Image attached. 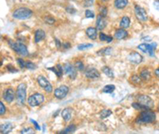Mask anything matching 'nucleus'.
<instances>
[{
    "label": "nucleus",
    "mask_w": 159,
    "mask_h": 134,
    "mask_svg": "<svg viewBox=\"0 0 159 134\" xmlns=\"http://www.w3.org/2000/svg\"><path fill=\"white\" fill-rule=\"evenodd\" d=\"M65 10H66L67 13H69V14H73L77 12V10H76L74 7H73V6H69V7H66Z\"/></svg>",
    "instance_id": "37998d69"
},
{
    "label": "nucleus",
    "mask_w": 159,
    "mask_h": 134,
    "mask_svg": "<svg viewBox=\"0 0 159 134\" xmlns=\"http://www.w3.org/2000/svg\"><path fill=\"white\" fill-rule=\"evenodd\" d=\"M45 37V33L42 30H38L35 31L34 34V42L35 43H38L44 40Z\"/></svg>",
    "instance_id": "6ab92c4d"
},
{
    "label": "nucleus",
    "mask_w": 159,
    "mask_h": 134,
    "mask_svg": "<svg viewBox=\"0 0 159 134\" xmlns=\"http://www.w3.org/2000/svg\"><path fill=\"white\" fill-rule=\"evenodd\" d=\"M156 120V114L150 109L143 110L136 119L137 124H150Z\"/></svg>",
    "instance_id": "f257e3e1"
},
{
    "label": "nucleus",
    "mask_w": 159,
    "mask_h": 134,
    "mask_svg": "<svg viewBox=\"0 0 159 134\" xmlns=\"http://www.w3.org/2000/svg\"><path fill=\"white\" fill-rule=\"evenodd\" d=\"M17 63H18V64L19 65V67H20L21 68H26V62H25L24 60H22V58L17 59Z\"/></svg>",
    "instance_id": "79ce46f5"
},
{
    "label": "nucleus",
    "mask_w": 159,
    "mask_h": 134,
    "mask_svg": "<svg viewBox=\"0 0 159 134\" xmlns=\"http://www.w3.org/2000/svg\"><path fill=\"white\" fill-rule=\"evenodd\" d=\"M114 4H115V8L116 9H118V10H123L128 4V0H115Z\"/></svg>",
    "instance_id": "aec40b11"
},
{
    "label": "nucleus",
    "mask_w": 159,
    "mask_h": 134,
    "mask_svg": "<svg viewBox=\"0 0 159 134\" xmlns=\"http://www.w3.org/2000/svg\"><path fill=\"white\" fill-rule=\"evenodd\" d=\"M6 69H7V71H8L9 72H10V73H17V72H18V69H16L14 66L10 65V64L6 66Z\"/></svg>",
    "instance_id": "a19ab883"
},
{
    "label": "nucleus",
    "mask_w": 159,
    "mask_h": 134,
    "mask_svg": "<svg viewBox=\"0 0 159 134\" xmlns=\"http://www.w3.org/2000/svg\"><path fill=\"white\" fill-rule=\"evenodd\" d=\"M15 95H16V93H15L13 88H7V89L4 90L2 96H3L4 100L7 103H11L14 100Z\"/></svg>",
    "instance_id": "f8f14e48"
},
{
    "label": "nucleus",
    "mask_w": 159,
    "mask_h": 134,
    "mask_svg": "<svg viewBox=\"0 0 159 134\" xmlns=\"http://www.w3.org/2000/svg\"><path fill=\"white\" fill-rule=\"evenodd\" d=\"M107 25V22L105 21V18L101 15H98L96 21V29L98 30H103Z\"/></svg>",
    "instance_id": "f3484780"
},
{
    "label": "nucleus",
    "mask_w": 159,
    "mask_h": 134,
    "mask_svg": "<svg viewBox=\"0 0 159 134\" xmlns=\"http://www.w3.org/2000/svg\"><path fill=\"white\" fill-rule=\"evenodd\" d=\"M99 40L101 41H105L107 43H111L113 41V37L111 36H108L107 34H103V33H100L99 34Z\"/></svg>",
    "instance_id": "393cba45"
},
{
    "label": "nucleus",
    "mask_w": 159,
    "mask_h": 134,
    "mask_svg": "<svg viewBox=\"0 0 159 134\" xmlns=\"http://www.w3.org/2000/svg\"><path fill=\"white\" fill-rule=\"evenodd\" d=\"M45 101V97L41 93H35L32 94L31 96L29 97L28 98V104L32 107L38 106L41 104H42Z\"/></svg>",
    "instance_id": "39448f33"
},
{
    "label": "nucleus",
    "mask_w": 159,
    "mask_h": 134,
    "mask_svg": "<svg viewBox=\"0 0 159 134\" xmlns=\"http://www.w3.org/2000/svg\"><path fill=\"white\" fill-rule=\"evenodd\" d=\"M45 22H46L47 24L52 25V24H54L55 19L51 16H46L45 18Z\"/></svg>",
    "instance_id": "4c0bfd02"
},
{
    "label": "nucleus",
    "mask_w": 159,
    "mask_h": 134,
    "mask_svg": "<svg viewBox=\"0 0 159 134\" xmlns=\"http://www.w3.org/2000/svg\"><path fill=\"white\" fill-rule=\"evenodd\" d=\"M21 133H23V134H26V133H34V131L33 129L32 128H30V127H28V128H24L22 129L21 130Z\"/></svg>",
    "instance_id": "e433bc0d"
},
{
    "label": "nucleus",
    "mask_w": 159,
    "mask_h": 134,
    "mask_svg": "<svg viewBox=\"0 0 159 134\" xmlns=\"http://www.w3.org/2000/svg\"><path fill=\"white\" fill-rule=\"evenodd\" d=\"M26 68L29 70H34L37 68V66L36 64H34L31 61H27V62H26Z\"/></svg>",
    "instance_id": "c9c22d12"
},
{
    "label": "nucleus",
    "mask_w": 159,
    "mask_h": 134,
    "mask_svg": "<svg viewBox=\"0 0 159 134\" xmlns=\"http://www.w3.org/2000/svg\"><path fill=\"white\" fill-rule=\"evenodd\" d=\"M142 80L143 79H141V77H139L137 75H134V76H132L131 77V83L133 84H135V85H138V84L140 83Z\"/></svg>",
    "instance_id": "c756f323"
},
{
    "label": "nucleus",
    "mask_w": 159,
    "mask_h": 134,
    "mask_svg": "<svg viewBox=\"0 0 159 134\" xmlns=\"http://www.w3.org/2000/svg\"><path fill=\"white\" fill-rule=\"evenodd\" d=\"M136 99L139 103H140L142 106H145L146 109L153 108L154 106V102L152 100V98L145 94H139L136 97Z\"/></svg>",
    "instance_id": "423d86ee"
},
{
    "label": "nucleus",
    "mask_w": 159,
    "mask_h": 134,
    "mask_svg": "<svg viewBox=\"0 0 159 134\" xmlns=\"http://www.w3.org/2000/svg\"><path fill=\"white\" fill-rule=\"evenodd\" d=\"M63 47L65 48V49H67V48H69L71 47V44H69V42H65V43H64L63 44Z\"/></svg>",
    "instance_id": "8fccbe9b"
},
{
    "label": "nucleus",
    "mask_w": 159,
    "mask_h": 134,
    "mask_svg": "<svg viewBox=\"0 0 159 134\" xmlns=\"http://www.w3.org/2000/svg\"><path fill=\"white\" fill-rule=\"evenodd\" d=\"M33 11L30 9L26 7H20L14 10L13 12V18L18 20H25L28 19L32 16Z\"/></svg>",
    "instance_id": "f03ea898"
},
{
    "label": "nucleus",
    "mask_w": 159,
    "mask_h": 134,
    "mask_svg": "<svg viewBox=\"0 0 159 134\" xmlns=\"http://www.w3.org/2000/svg\"><path fill=\"white\" fill-rule=\"evenodd\" d=\"M47 69L49 71H52V72L57 76V78H60V77L62 76L63 72H64V69H63V68L61 67V65H60V64H56V66L52 67V68H47Z\"/></svg>",
    "instance_id": "dca6fc26"
},
{
    "label": "nucleus",
    "mask_w": 159,
    "mask_h": 134,
    "mask_svg": "<svg viewBox=\"0 0 159 134\" xmlns=\"http://www.w3.org/2000/svg\"><path fill=\"white\" fill-rule=\"evenodd\" d=\"M59 112H60V110H57L56 111V112L54 113V114H53V115H52V116H53V118H56V116H57V114H59Z\"/></svg>",
    "instance_id": "603ef678"
},
{
    "label": "nucleus",
    "mask_w": 159,
    "mask_h": 134,
    "mask_svg": "<svg viewBox=\"0 0 159 134\" xmlns=\"http://www.w3.org/2000/svg\"><path fill=\"white\" fill-rule=\"evenodd\" d=\"M138 48L139 50H141L142 52L147 53L148 52V48H149V44H141L138 45Z\"/></svg>",
    "instance_id": "473e14b6"
},
{
    "label": "nucleus",
    "mask_w": 159,
    "mask_h": 134,
    "mask_svg": "<svg viewBox=\"0 0 159 134\" xmlns=\"http://www.w3.org/2000/svg\"><path fill=\"white\" fill-rule=\"evenodd\" d=\"M75 130H76V125H70L63 131L60 132V133H71V132H75Z\"/></svg>",
    "instance_id": "c85d7f7f"
},
{
    "label": "nucleus",
    "mask_w": 159,
    "mask_h": 134,
    "mask_svg": "<svg viewBox=\"0 0 159 134\" xmlns=\"http://www.w3.org/2000/svg\"><path fill=\"white\" fill-rule=\"evenodd\" d=\"M107 7H105V6L101 7L100 10H99V15H101V16H103V17H104V18H106V16H107Z\"/></svg>",
    "instance_id": "58836bf2"
},
{
    "label": "nucleus",
    "mask_w": 159,
    "mask_h": 134,
    "mask_svg": "<svg viewBox=\"0 0 159 134\" xmlns=\"http://www.w3.org/2000/svg\"><path fill=\"white\" fill-rule=\"evenodd\" d=\"M111 114H112V112H111V110H107V109L106 110H103L100 112V118L102 119H104V118H108Z\"/></svg>",
    "instance_id": "7c9ffc66"
},
{
    "label": "nucleus",
    "mask_w": 159,
    "mask_h": 134,
    "mask_svg": "<svg viewBox=\"0 0 159 134\" xmlns=\"http://www.w3.org/2000/svg\"><path fill=\"white\" fill-rule=\"evenodd\" d=\"M101 1H102V2H107L108 0H101Z\"/></svg>",
    "instance_id": "864d4df0"
},
{
    "label": "nucleus",
    "mask_w": 159,
    "mask_h": 134,
    "mask_svg": "<svg viewBox=\"0 0 159 134\" xmlns=\"http://www.w3.org/2000/svg\"><path fill=\"white\" fill-rule=\"evenodd\" d=\"M93 2H94V0H85V2H84V6L89 7V6H92Z\"/></svg>",
    "instance_id": "a18cd8bd"
},
{
    "label": "nucleus",
    "mask_w": 159,
    "mask_h": 134,
    "mask_svg": "<svg viewBox=\"0 0 159 134\" xmlns=\"http://www.w3.org/2000/svg\"><path fill=\"white\" fill-rule=\"evenodd\" d=\"M5 113H6V107L3 105L2 102H0V114H1V116L4 115Z\"/></svg>",
    "instance_id": "c03bdc74"
},
{
    "label": "nucleus",
    "mask_w": 159,
    "mask_h": 134,
    "mask_svg": "<svg viewBox=\"0 0 159 134\" xmlns=\"http://www.w3.org/2000/svg\"><path fill=\"white\" fill-rule=\"evenodd\" d=\"M154 74L155 76H157V78H159V68H157V69L154 71Z\"/></svg>",
    "instance_id": "3c124183"
},
{
    "label": "nucleus",
    "mask_w": 159,
    "mask_h": 134,
    "mask_svg": "<svg viewBox=\"0 0 159 134\" xmlns=\"http://www.w3.org/2000/svg\"><path fill=\"white\" fill-rule=\"evenodd\" d=\"M85 17L88 18H95L94 12H92V11L90 10H85Z\"/></svg>",
    "instance_id": "ea45409f"
},
{
    "label": "nucleus",
    "mask_w": 159,
    "mask_h": 134,
    "mask_svg": "<svg viewBox=\"0 0 159 134\" xmlns=\"http://www.w3.org/2000/svg\"><path fill=\"white\" fill-rule=\"evenodd\" d=\"M130 23H131V19L127 16H124L121 19L119 26L122 29H127L130 26Z\"/></svg>",
    "instance_id": "4be33fe9"
},
{
    "label": "nucleus",
    "mask_w": 159,
    "mask_h": 134,
    "mask_svg": "<svg viewBox=\"0 0 159 134\" xmlns=\"http://www.w3.org/2000/svg\"><path fill=\"white\" fill-rule=\"evenodd\" d=\"M74 66L75 68H77V70L78 71H83L85 69V65H84L82 61H80V60H78V61L75 63Z\"/></svg>",
    "instance_id": "72a5a7b5"
},
{
    "label": "nucleus",
    "mask_w": 159,
    "mask_h": 134,
    "mask_svg": "<svg viewBox=\"0 0 159 134\" xmlns=\"http://www.w3.org/2000/svg\"><path fill=\"white\" fill-rule=\"evenodd\" d=\"M30 122H32V123H33V125H34V126L35 129H37V130H41L40 125H39L38 123V122H37L36 121L33 120V119H30Z\"/></svg>",
    "instance_id": "49530a36"
},
{
    "label": "nucleus",
    "mask_w": 159,
    "mask_h": 134,
    "mask_svg": "<svg viewBox=\"0 0 159 134\" xmlns=\"http://www.w3.org/2000/svg\"><path fill=\"white\" fill-rule=\"evenodd\" d=\"M69 90V88L65 85H61L54 90V96L57 99H63L66 97Z\"/></svg>",
    "instance_id": "9d476101"
},
{
    "label": "nucleus",
    "mask_w": 159,
    "mask_h": 134,
    "mask_svg": "<svg viewBox=\"0 0 159 134\" xmlns=\"http://www.w3.org/2000/svg\"><path fill=\"white\" fill-rule=\"evenodd\" d=\"M128 36V33H127V30H125V29H119L118 30H116L115 33V38L116 40H123L127 38Z\"/></svg>",
    "instance_id": "4468645a"
},
{
    "label": "nucleus",
    "mask_w": 159,
    "mask_h": 134,
    "mask_svg": "<svg viewBox=\"0 0 159 134\" xmlns=\"http://www.w3.org/2000/svg\"><path fill=\"white\" fill-rule=\"evenodd\" d=\"M63 69H64V72L65 74L69 76L71 79H75L76 77H77V68H75V66H73V64H69V63H67L64 65L63 67Z\"/></svg>",
    "instance_id": "6e6552de"
},
{
    "label": "nucleus",
    "mask_w": 159,
    "mask_h": 134,
    "mask_svg": "<svg viewBox=\"0 0 159 134\" xmlns=\"http://www.w3.org/2000/svg\"><path fill=\"white\" fill-rule=\"evenodd\" d=\"M127 60H128V61L131 62V64H139L143 62V57L142 55L139 54V52H132L128 55V56H127Z\"/></svg>",
    "instance_id": "9b49d317"
},
{
    "label": "nucleus",
    "mask_w": 159,
    "mask_h": 134,
    "mask_svg": "<svg viewBox=\"0 0 159 134\" xmlns=\"http://www.w3.org/2000/svg\"><path fill=\"white\" fill-rule=\"evenodd\" d=\"M101 70H102V72H103L107 77H109V78H114V72H113V71L111 70L109 67L103 66Z\"/></svg>",
    "instance_id": "bb28decb"
},
{
    "label": "nucleus",
    "mask_w": 159,
    "mask_h": 134,
    "mask_svg": "<svg viewBox=\"0 0 159 134\" xmlns=\"http://www.w3.org/2000/svg\"><path fill=\"white\" fill-rule=\"evenodd\" d=\"M140 77H141V79L143 80L147 81V80H149L150 79V72L149 70H147V69H143L141 72Z\"/></svg>",
    "instance_id": "cd10ccee"
},
{
    "label": "nucleus",
    "mask_w": 159,
    "mask_h": 134,
    "mask_svg": "<svg viewBox=\"0 0 159 134\" xmlns=\"http://www.w3.org/2000/svg\"><path fill=\"white\" fill-rule=\"evenodd\" d=\"M93 47V44H79L77 48H78L79 50L83 51V50H86V49H89V48H92Z\"/></svg>",
    "instance_id": "2f4dec72"
},
{
    "label": "nucleus",
    "mask_w": 159,
    "mask_h": 134,
    "mask_svg": "<svg viewBox=\"0 0 159 134\" xmlns=\"http://www.w3.org/2000/svg\"><path fill=\"white\" fill-rule=\"evenodd\" d=\"M135 14L136 18H137L139 22H146L148 19V17H147V14L146 12L145 9H143L141 6H135Z\"/></svg>",
    "instance_id": "1a4fd4ad"
},
{
    "label": "nucleus",
    "mask_w": 159,
    "mask_h": 134,
    "mask_svg": "<svg viewBox=\"0 0 159 134\" xmlns=\"http://www.w3.org/2000/svg\"><path fill=\"white\" fill-rule=\"evenodd\" d=\"M8 43L10 44V46L11 47V48L16 52L17 54L20 55L22 56H28V49H27V48L24 44H22L21 42H14L11 40H9Z\"/></svg>",
    "instance_id": "7ed1b4c3"
},
{
    "label": "nucleus",
    "mask_w": 159,
    "mask_h": 134,
    "mask_svg": "<svg viewBox=\"0 0 159 134\" xmlns=\"http://www.w3.org/2000/svg\"><path fill=\"white\" fill-rule=\"evenodd\" d=\"M55 44H56V47L57 48H61V46H62V44H61V43H60V41L58 40V39H56V38H55Z\"/></svg>",
    "instance_id": "de8ad7c7"
},
{
    "label": "nucleus",
    "mask_w": 159,
    "mask_h": 134,
    "mask_svg": "<svg viewBox=\"0 0 159 134\" xmlns=\"http://www.w3.org/2000/svg\"><path fill=\"white\" fill-rule=\"evenodd\" d=\"M154 8L157 10H159V0H155L153 3Z\"/></svg>",
    "instance_id": "09e8293b"
},
{
    "label": "nucleus",
    "mask_w": 159,
    "mask_h": 134,
    "mask_svg": "<svg viewBox=\"0 0 159 134\" xmlns=\"http://www.w3.org/2000/svg\"><path fill=\"white\" fill-rule=\"evenodd\" d=\"M157 43H151V44H149V48H148V52L147 53L149 54L150 56H154V52L155 50H156V48H157Z\"/></svg>",
    "instance_id": "a878e982"
},
{
    "label": "nucleus",
    "mask_w": 159,
    "mask_h": 134,
    "mask_svg": "<svg viewBox=\"0 0 159 134\" xmlns=\"http://www.w3.org/2000/svg\"><path fill=\"white\" fill-rule=\"evenodd\" d=\"M38 80V83L39 86L41 87H42L47 93H51L52 91V86L51 85V83L48 81L45 76H39L37 79Z\"/></svg>",
    "instance_id": "0eeeda50"
},
{
    "label": "nucleus",
    "mask_w": 159,
    "mask_h": 134,
    "mask_svg": "<svg viewBox=\"0 0 159 134\" xmlns=\"http://www.w3.org/2000/svg\"><path fill=\"white\" fill-rule=\"evenodd\" d=\"M115 90V85H113V84H108V85H106V86L103 88L102 91H103V93H105V94H111Z\"/></svg>",
    "instance_id": "b1692460"
},
{
    "label": "nucleus",
    "mask_w": 159,
    "mask_h": 134,
    "mask_svg": "<svg viewBox=\"0 0 159 134\" xmlns=\"http://www.w3.org/2000/svg\"><path fill=\"white\" fill-rule=\"evenodd\" d=\"M85 75L87 78L90 79H99V76H100L99 71L94 68H88Z\"/></svg>",
    "instance_id": "ddd939ff"
},
{
    "label": "nucleus",
    "mask_w": 159,
    "mask_h": 134,
    "mask_svg": "<svg viewBox=\"0 0 159 134\" xmlns=\"http://www.w3.org/2000/svg\"><path fill=\"white\" fill-rule=\"evenodd\" d=\"M13 126L11 123L8 122V123H6V124L1 125V133H9V132L12 130Z\"/></svg>",
    "instance_id": "412c9836"
},
{
    "label": "nucleus",
    "mask_w": 159,
    "mask_h": 134,
    "mask_svg": "<svg viewBox=\"0 0 159 134\" xmlns=\"http://www.w3.org/2000/svg\"><path fill=\"white\" fill-rule=\"evenodd\" d=\"M26 85L25 83H21L18 85L16 90V99L19 105L23 106L26 99Z\"/></svg>",
    "instance_id": "20e7f679"
},
{
    "label": "nucleus",
    "mask_w": 159,
    "mask_h": 134,
    "mask_svg": "<svg viewBox=\"0 0 159 134\" xmlns=\"http://www.w3.org/2000/svg\"><path fill=\"white\" fill-rule=\"evenodd\" d=\"M97 30H98L94 27H89L86 30L87 36L89 37L91 40H96L97 38Z\"/></svg>",
    "instance_id": "a211bd4d"
},
{
    "label": "nucleus",
    "mask_w": 159,
    "mask_h": 134,
    "mask_svg": "<svg viewBox=\"0 0 159 134\" xmlns=\"http://www.w3.org/2000/svg\"><path fill=\"white\" fill-rule=\"evenodd\" d=\"M72 114H73V109L70 108V107H67L62 110L61 117L65 122H68L70 121L71 118H72Z\"/></svg>",
    "instance_id": "2eb2a0df"
},
{
    "label": "nucleus",
    "mask_w": 159,
    "mask_h": 134,
    "mask_svg": "<svg viewBox=\"0 0 159 134\" xmlns=\"http://www.w3.org/2000/svg\"><path fill=\"white\" fill-rule=\"evenodd\" d=\"M112 53V48L111 47H107V48H101L100 50L97 52V55L99 56H108Z\"/></svg>",
    "instance_id": "5701e85b"
},
{
    "label": "nucleus",
    "mask_w": 159,
    "mask_h": 134,
    "mask_svg": "<svg viewBox=\"0 0 159 134\" xmlns=\"http://www.w3.org/2000/svg\"><path fill=\"white\" fill-rule=\"evenodd\" d=\"M132 106H133L135 110H142V111H143V110H147L145 106H142V105L140 104V103H139L138 102H133V103H132Z\"/></svg>",
    "instance_id": "f704fd0d"
}]
</instances>
